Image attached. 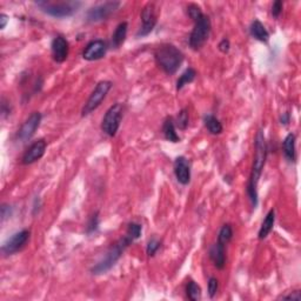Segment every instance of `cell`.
<instances>
[{
  "mask_svg": "<svg viewBox=\"0 0 301 301\" xmlns=\"http://www.w3.org/2000/svg\"><path fill=\"white\" fill-rule=\"evenodd\" d=\"M37 6L42 12L53 18H67L72 17L78 12L82 3L67 0V2H51V0H44V2H37Z\"/></svg>",
  "mask_w": 301,
  "mask_h": 301,
  "instance_id": "cell-4",
  "label": "cell"
},
{
  "mask_svg": "<svg viewBox=\"0 0 301 301\" xmlns=\"http://www.w3.org/2000/svg\"><path fill=\"white\" fill-rule=\"evenodd\" d=\"M154 58H156L157 65L165 73L168 75H173L174 73H177L179 67L181 66L185 57L184 53L177 46L172 44H165L157 48L156 53H154Z\"/></svg>",
  "mask_w": 301,
  "mask_h": 301,
  "instance_id": "cell-3",
  "label": "cell"
},
{
  "mask_svg": "<svg viewBox=\"0 0 301 301\" xmlns=\"http://www.w3.org/2000/svg\"><path fill=\"white\" fill-rule=\"evenodd\" d=\"M187 14L194 23L204 16L202 9H200V6L196 5V4H189L187 6Z\"/></svg>",
  "mask_w": 301,
  "mask_h": 301,
  "instance_id": "cell-29",
  "label": "cell"
},
{
  "mask_svg": "<svg viewBox=\"0 0 301 301\" xmlns=\"http://www.w3.org/2000/svg\"><path fill=\"white\" fill-rule=\"evenodd\" d=\"M98 227H99V212H95L91 218H89L87 227H86V232H87V234H92V233H94L96 229H98Z\"/></svg>",
  "mask_w": 301,
  "mask_h": 301,
  "instance_id": "cell-30",
  "label": "cell"
},
{
  "mask_svg": "<svg viewBox=\"0 0 301 301\" xmlns=\"http://www.w3.org/2000/svg\"><path fill=\"white\" fill-rule=\"evenodd\" d=\"M218 48H219L220 52L227 53L229 51V48H231V42H229L227 38H224L223 40L219 42V45H218Z\"/></svg>",
  "mask_w": 301,
  "mask_h": 301,
  "instance_id": "cell-33",
  "label": "cell"
},
{
  "mask_svg": "<svg viewBox=\"0 0 301 301\" xmlns=\"http://www.w3.org/2000/svg\"><path fill=\"white\" fill-rule=\"evenodd\" d=\"M207 289H209L210 298H214L217 295L218 289H219V280L217 278L211 277L209 279V285H207Z\"/></svg>",
  "mask_w": 301,
  "mask_h": 301,
  "instance_id": "cell-31",
  "label": "cell"
},
{
  "mask_svg": "<svg viewBox=\"0 0 301 301\" xmlns=\"http://www.w3.org/2000/svg\"><path fill=\"white\" fill-rule=\"evenodd\" d=\"M249 33L258 41L267 42L270 40V33H268L266 27L264 26V24L258 19H256L252 24H250Z\"/></svg>",
  "mask_w": 301,
  "mask_h": 301,
  "instance_id": "cell-19",
  "label": "cell"
},
{
  "mask_svg": "<svg viewBox=\"0 0 301 301\" xmlns=\"http://www.w3.org/2000/svg\"><path fill=\"white\" fill-rule=\"evenodd\" d=\"M173 170L174 175L175 178H177L179 184L184 186L189 184V181H191V165H189L187 158L182 156L178 157L177 159L174 160Z\"/></svg>",
  "mask_w": 301,
  "mask_h": 301,
  "instance_id": "cell-15",
  "label": "cell"
},
{
  "mask_svg": "<svg viewBox=\"0 0 301 301\" xmlns=\"http://www.w3.org/2000/svg\"><path fill=\"white\" fill-rule=\"evenodd\" d=\"M107 44L102 39H94L89 41L82 51V58L87 62H95L103 59L106 56Z\"/></svg>",
  "mask_w": 301,
  "mask_h": 301,
  "instance_id": "cell-12",
  "label": "cell"
},
{
  "mask_svg": "<svg viewBox=\"0 0 301 301\" xmlns=\"http://www.w3.org/2000/svg\"><path fill=\"white\" fill-rule=\"evenodd\" d=\"M41 118L40 112H33L25 120V123L21 125L20 130L18 131V139L21 142H26L33 137L38 130L39 125L41 123Z\"/></svg>",
  "mask_w": 301,
  "mask_h": 301,
  "instance_id": "cell-11",
  "label": "cell"
},
{
  "mask_svg": "<svg viewBox=\"0 0 301 301\" xmlns=\"http://www.w3.org/2000/svg\"><path fill=\"white\" fill-rule=\"evenodd\" d=\"M233 239V228L229 224L223 225V227L220 228L219 234H218V241L224 243L225 246H227V243Z\"/></svg>",
  "mask_w": 301,
  "mask_h": 301,
  "instance_id": "cell-25",
  "label": "cell"
},
{
  "mask_svg": "<svg viewBox=\"0 0 301 301\" xmlns=\"http://www.w3.org/2000/svg\"><path fill=\"white\" fill-rule=\"evenodd\" d=\"M209 256L218 270H224L226 266V246L224 243L219 241L213 243L210 248Z\"/></svg>",
  "mask_w": 301,
  "mask_h": 301,
  "instance_id": "cell-16",
  "label": "cell"
},
{
  "mask_svg": "<svg viewBox=\"0 0 301 301\" xmlns=\"http://www.w3.org/2000/svg\"><path fill=\"white\" fill-rule=\"evenodd\" d=\"M112 81L110 80H103L100 81L98 85L95 86V88L93 89V92L91 93V95L88 96L87 102L82 107L81 110V116L82 117H87L91 114L92 112L98 109V107L102 105V103L105 100V98L109 94L110 89L112 88Z\"/></svg>",
  "mask_w": 301,
  "mask_h": 301,
  "instance_id": "cell-7",
  "label": "cell"
},
{
  "mask_svg": "<svg viewBox=\"0 0 301 301\" xmlns=\"http://www.w3.org/2000/svg\"><path fill=\"white\" fill-rule=\"evenodd\" d=\"M280 123H281V125H288L289 123H291V113L289 112L282 113L280 117Z\"/></svg>",
  "mask_w": 301,
  "mask_h": 301,
  "instance_id": "cell-36",
  "label": "cell"
},
{
  "mask_svg": "<svg viewBox=\"0 0 301 301\" xmlns=\"http://www.w3.org/2000/svg\"><path fill=\"white\" fill-rule=\"evenodd\" d=\"M267 142L265 139V134L263 130L258 131L256 135V145H254V158L252 170H250L249 179L247 182L246 192L248 195L250 205L253 209H256L258 205V184H259L260 177L263 174L265 164L267 159Z\"/></svg>",
  "mask_w": 301,
  "mask_h": 301,
  "instance_id": "cell-1",
  "label": "cell"
},
{
  "mask_svg": "<svg viewBox=\"0 0 301 301\" xmlns=\"http://www.w3.org/2000/svg\"><path fill=\"white\" fill-rule=\"evenodd\" d=\"M141 232H142V226L140 224L133 223V221L128 224L126 234L130 236L133 241H135V240H138L139 238H140Z\"/></svg>",
  "mask_w": 301,
  "mask_h": 301,
  "instance_id": "cell-27",
  "label": "cell"
},
{
  "mask_svg": "<svg viewBox=\"0 0 301 301\" xmlns=\"http://www.w3.org/2000/svg\"><path fill=\"white\" fill-rule=\"evenodd\" d=\"M204 123H205L207 131H209L211 134L219 135L223 133V124H221L220 120L218 119L216 116H213V114H207V116L204 118Z\"/></svg>",
  "mask_w": 301,
  "mask_h": 301,
  "instance_id": "cell-22",
  "label": "cell"
},
{
  "mask_svg": "<svg viewBox=\"0 0 301 301\" xmlns=\"http://www.w3.org/2000/svg\"><path fill=\"white\" fill-rule=\"evenodd\" d=\"M175 123L174 119L172 117H168L165 119L164 125H163V133L164 137L167 141L173 142V144H177V142L180 141V137H179L177 133V128H175Z\"/></svg>",
  "mask_w": 301,
  "mask_h": 301,
  "instance_id": "cell-17",
  "label": "cell"
},
{
  "mask_svg": "<svg viewBox=\"0 0 301 301\" xmlns=\"http://www.w3.org/2000/svg\"><path fill=\"white\" fill-rule=\"evenodd\" d=\"M46 147H47V144H46L44 139H39V140L34 141L33 144H31L30 147L25 150L24 156L21 158V163L24 165H32L37 163L44 157Z\"/></svg>",
  "mask_w": 301,
  "mask_h": 301,
  "instance_id": "cell-14",
  "label": "cell"
},
{
  "mask_svg": "<svg viewBox=\"0 0 301 301\" xmlns=\"http://www.w3.org/2000/svg\"><path fill=\"white\" fill-rule=\"evenodd\" d=\"M211 30H212V24H211V19L209 16L204 14V16L198 19L194 23V27L189 34V46L194 51H198L206 44V41L209 40Z\"/></svg>",
  "mask_w": 301,
  "mask_h": 301,
  "instance_id": "cell-5",
  "label": "cell"
},
{
  "mask_svg": "<svg viewBox=\"0 0 301 301\" xmlns=\"http://www.w3.org/2000/svg\"><path fill=\"white\" fill-rule=\"evenodd\" d=\"M282 9H284V3L281 2V0H277V2H274L272 4V7H271V13L273 18H279L280 17V14L282 13Z\"/></svg>",
  "mask_w": 301,
  "mask_h": 301,
  "instance_id": "cell-32",
  "label": "cell"
},
{
  "mask_svg": "<svg viewBox=\"0 0 301 301\" xmlns=\"http://www.w3.org/2000/svg\"><path fill=\"white\" fill-rule=\"evenodd\" d=\"M274 224H275V211L270 210V212L266 214L263 224L260 226L259 233H258V238H259V240L266 239L267 236L271 234V232L273 231Z\"/></svg>",
  "mask_w": 301,
  "mask_h": 301,
  "instance_id": "cell-18",
  "label": "cell"
},
{
  "mask_svg": "<svg viewBox=\"0 0 301 301\" xmlns=\"http://www.w3.org/2000/svg\"><path fill=\"white\" fill-rule=\"evenodd\" d=\"M295 141L296 137L294 133H288L284 139V142H282V150H284V154L286 159L288 161H292L294 163L296 158V152H295Z\"/></svg>",
  "mask_w": 301,
  "mask_h": 301,
  "instance_id": "cell-20",
  "label": "cell"
},
{
  "mask_svg": "<svg viewBox=\"0 0 301 301\" xmlns=\"http://www.w3.org/2000/svg\"><path fill=\"white\" fill-rule=\"evenodd\" d=\"M174 123H175V126H177L179 128V130L185 131L186 128L188 127L189 117H188V111H187V109H182L180 111V112L178 113L177 119L174 120Z\"/></svg>",
  "mask_w": 301,
  "mask_h": 301,
  "instance_id": "cell-26",
  "label": "cell"
},
{
  "mask_svg": "<svg viewBox=\"0 0 301 301\" xmlns=\"http://www.w3.org/2000/svg\"><path fill=\"white\" fill-rule=\"evenodd\" d=\"M11 211H12V209H11V206L10 205H5V204H4V205L2 206V220L4 221L6 219V218H9L10 216H11Z\"/></svg>",
  "mask_w": 301,
  "mask_h": 301,
  "instance_id": "cell-35",
  "label": "cell"
},
{
  "mask_svg": "<svg viewBox=\"0 0 301 301\" xmlns=\"http://www.w3.org/2000/svg\"><path fill=\"white\" fill-rule=\"evenodd\" d=\"M124 117V105L120 103L114 104L106 111L102 121V131L109 137H116L119 131L121 120Z\"/></svg>",
  "mask_w": 301,
  "mask_h": 301,
  "instance_id": "cell-6",
  "label": "cell"
},
{
  "mask_svg": "<svg viewBox=\"0 0 301 301\" xmlns=\"http://www.w3.org/2000/svg\"><path fill=\"white\" fill-rule=\"evenodd\" d=\"M195 78H196V71L194 69H192V67H188V69L186 70L177 80V91H180V89L184 88L186 85L191 84V82L194 81Z\"/></svg>",
  "mask_w": 301,
  "mask_h": 301,
  "instance_id": "cell-23",
  "label": "cell"
},
{
  "mask_svg": "<svg viewBox=\"0 0 301 301\" xmlns=\"http://www.w3.org/2000/svg\"><path fill=\"white\" fill-rule=\"evenodd\" d=\"M7 23H9V17L5 13L0 14V30H4L6 27Z\"/></svg>",
  "mask_w": 301,
  "mask_h": 301,
  "instance_id": "cell-37",
  "label": "cell"
},
{
  "mask_svg": "<svg viewBox=\"0 0 301 301\" xmlns=\"http://www.w3.org/2000/svg\"><path fill=\"white\" fill-rule=\"evenodd\" d=\"M51 51H52V58L56 63L62 64L65 62L69 57L70 52V44L69 40L62 34H58L52 40L51 44Z\"/></svg>",
  "mask_w": 301,
  "mask_h": 301,
  "instance_id": "cell-13",
  "label": "cell"
},
{
  "mask_svg": "<svg viewBox=\"0 0 301 301\" xmlns=\"http://www.w3.org/2000/svg\"><path fill=\"white\" fill-rule=\"evenodd\" d=\"M120 3L119 2H106L103 4H99L92 9L87 11L86 18L89 23H99V21L106 20L119 9Z\"/></svg>",
  "mask_w": 301,
  "mask_h": 301,
  "instance_id": "cell-8",
  "label": "cell"
},
{
  "mask_svg": "<svg viewBox=\"0 0 301 301\" xmlns=\"http://www.w3.org/2000/svg\"><path fill=\"white\" fill-rule=\"evenodd\" d=\"M132 242H133V240L127 234L121 236L118 241L114 242L113 245L107 249L105 256L91 268V273L94 275H100L109 272L111 268L118 263V260L123 257L124 252L126 250V248H128V246H130Z\"/></svg>",
  "mask_w": 301,
  "mask_h": 301,
  "instance_id": "cell-2",
  "label": "cell"
},
{
  "mask_svg": "<svg viewBox=\"0 0 301 301\" xmlns=\"http://www.w3.org/2000/svg\"><path fill=\"white\" fill-rule=\"evenodd\" d=\"M160 247H161L160 240H158L157 238L149 239L147 245H146V253H147L148 257H154L158 250L160 249Z\"/></svg>",
  "mask_w": 301,
  "mask_h": 301,
  "instance_id": "cell-28",
  "label": "cell"
},
{
  "mask_svg": "<svg viewBox=\"0 0 301 301\" xmlns=\"http://www.w3.org/2000/svg\"><path fill=\"white\" fill-rule=\"evenodd\" d=\"M31 236L30 229H23V231L17 232L16 234H13L7 241L4 243L2 247V252L5 256H12V254L19 252L26 246Z\"/></svg>",
  "mask_w": 301,
  "mask_h": 301,
  "instance_id": "cell-10",
  "label": "cell"
},
{
  "mask_svg": "<svg viewBox=\"0 0 301 301\" xmlns=\"http://www.w3.org/2000/svg\"><path fill=\"white\" fill-rule=\"evenodd\" d=\"M186 294L191 301H199L202 299V288L195 281L191 280L186 286Z\"/></svg>",
  "mask_w": 301,
  "mask_h": 301,
  "instance_id": "cell-24",
  "label": "cell"
},
{
  "mask_svg": "<svg viewBox=\"0 0 301 301\" xmlns=\"http://www.w3.org/2000/svg\"><path fill=\"white\" fill-rule=\"evenodd\" d=\"M141 18V27L139 28L137 37H146L148 35L150 32L153 31V28L156 27L157 25V10L156 5L153 3H148L144 6V9L141 11L140 14Z\"/></svg>",
  "mask_w": 301,
  "mask_h": 301,
  "instance_id": "cell-9",
  "label": "cell"
},
{
  "mask_svg": "<svg viewBox=\"0 0 301 301\" xmlns=\"http://www.w3.org/2000/svg\"><path fill=\"white\" fill-rule=\"evenodd\" d=\"M127 31H128V24L126 21H123V23L118 25L116 31H114V33L112 35V46L114 48H119L120 46L124 44L127 37Z\"/></svg>",
  "mask_w": 301,
  "mask_h": 301,
  "instance_id": "cell-21",
  "label": "cell"
},
{
  "mask_svg": "<svg viewBox=\"0 0 301 301\" xmlns=\"http://www.w3.org/2000/svg\"><path fill=\"white\" fill-rule=\"evenodd\" d=\"M281 299L282 300H296V301H300L301 300L300 291H294V292L289 293L288 295H282Z\"/></svg>",
  "mask_w": 301,
  "mask_h": 301,
  "instance_id": "cell-34",
  "label": "cell"
}]
</instances>
